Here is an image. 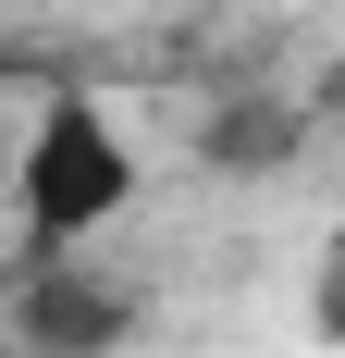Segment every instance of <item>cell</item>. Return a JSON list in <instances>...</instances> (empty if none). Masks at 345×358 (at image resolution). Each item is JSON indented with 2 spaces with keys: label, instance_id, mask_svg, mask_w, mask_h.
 Returning <instances> with one entry per match:
<instances>
[{
  "label": "cell",
  "instance_id": "cell-1",
  "mask_svg": "<svg viewBox=\"0 0 345 358\" xmlns=\"http://www.w3.org/2000/svg\"><path fill=\"white\" fill-rule=\"evenodd\" d=\"M13 198H25V248L37 259H74L99 222H124V198H136V148H124V124H111L99 99H50L37 111V136L13 148Z\"/></svg>",
  "mask_w": 345,
  "mask_h": 358
},
{
  "label": "cell",
  "instance_id": "cell-2",
  "mask_svg": "<svg viewBox=\"0 0 345 358\" xmlns=\"http://www.w3.org/2000/svg\"><path fill=\"white\" fill-rule=\"evenodd\" d=\"M136 334V285H111L87 259H37L25 296H13V346L25 358H111Z\"/></svg>",
  "mask_w": 345,
  "mask_h": 358
},
{
  "label": "cell",
  "instance_id": "cell-3",
  "mask_svg": "<svg viewBox=\"0 0 345 358\" xmlns=\"http://www.w3.org/2000/svg\"><path fill=\"white\" fill-rule=\"evenodd\" d=\"M296 136H309L296 99H235L210 124V161H222V173H272V161H296Z\"/></svg>",
  "mask_w": 345,
  "mask_h": 358
},
{
  "label": "cell",
  "instance_id": "cell-4",
  "mask_svg": "<svg viewBox=\"0 0 345 358\" xmlns=\"http://www.w3.org/2000/svg\"><path fill=\"white\" fill-rule=\"evenodd\" d=\"M309 334L345 346V235H321V285H309Z\"/></svg>",
  "mask_w": 345,
  "mask_h": 358
},
{
  "label": "cell",
  "instance_id": "cell-5",
  "mask_svg": "<svg viewBox=\"0 0 345 358\" xmlns=\"http://www.w3.org/2000/svg\"><path fill=\"white\" fill-rule=\"evenodd\" d=\"M0 161H13V111H0Z\"/></svg>",
  "mask_w": 345,
  "mask_h": 358
}]
</instances>
